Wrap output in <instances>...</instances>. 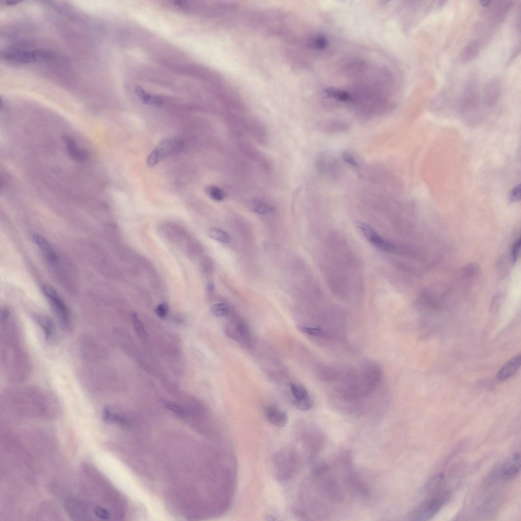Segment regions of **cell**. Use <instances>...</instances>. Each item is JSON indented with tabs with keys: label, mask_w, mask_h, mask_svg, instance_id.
Masks as SVG:
<instances>
[{
	"label": "cell",
	"mask_w": 521,
	"mask_h": 521,
	"mask_svg": "<svg viewBox=\"0 0 521 521\" xmlns=\"http://www.w3.org/2000/svg\"><path fill=\"white\" fill-rule=\"evenodd\" d=\"M132 317L134 329L138 335V337L142 340L145 339L146 334L145 328L141 321L138 319L135 313L133 314Z\"/></svg>",
	"instance_id": "obj_24"
},
{
	"label": "cell",
	"mask_w": 521,
	"mask_h": 521,
	"mask_svg": "<svg viewBox=\"0 0 521 521\" xmlns=\"http://www.w3.org/2000/svg\"><path fill=\"white\" fill-rule=\"evenodd\" d=\"M205 191L210 197L215 201L221 202L225 198V192L217 187L212 185V186L207 187Z\"/></svg>",
	"instance_id": "obj_21"
},
{
	"label": "cell",
	"mask_w": 521,
	"mask_h": 521,
	"mask_svg": "<svg viewBox=\"0 0 521 521\" xmlns=\"http://www.w3.org/2000/svg\"><path fill=\"white\" fill-rule=\"evenodd\" d=\"M521 355L518 354L509 360L500 370L496 377L500 380H504L513 376L520 367Z\"/></svg>",
	"instance_id": "obj_13"
},
{
	"label": "cell",
	"mask_w": 521,
	"mask_h": 521,
	"mask_svg": "<svg viewBox=\"0 0 521 521\" xmlns=\"http://www.w3.org/2000/svg\"><path fill=\"white\" fill-rule=\"evenodd\" d=\"M63 139L66 145L68 153L71 157L80 161H85L87 159V153L78 148L73 138L68 136H64Z\"/></svg>",
	"instance_id": "obj_14"
},
{
	"label": "cell",
	"mask_w": 521,
	"mask_h": 521,
	"mask_svg": "<svg viewBox=\"0 0 521 521\" xmlns=\"http://www.w3.org/2000/svg\"><path fill=\"white\" fill-rule=\"evenodd\" d=\"M521 456L516 454L508 457L502 464L501 475L504 480H511L515 478L521 470Z\"/></svg>",
	"instance_id": "obj_9"
},
{
	"label": "cell",
	"mask_w": 521,
	"mask_h": 521,
	"mask_svg": "<svg viewBox=\"0 0 521 521\" xmlns=\"http://www.w3.org/2000/svg\"><path fill=\"white\" fill-rule=\"evenodd\" d=\"M290 388L294 397L293 403L297 409L307 411L314 406V401L306 388L293 383L290 385Z\"/></svg>",
	"instance_id": "obj_7"
},
{
	"label": "cell",
	"mask_w": 521,
	"mask_h": 521,
	"mask_svg": "<svg viewBox=\"0 0 521 521\" xmlns=\"http://www.w3.org/2000/svg\"><path fill=\"white\" fill-rule=\"evenodd\" d=\"M163 158H161L156 149L150 154L147 159V164L150 167L156 165Z\"/></svg>",
	"instance_id": "obj_25"
},
{
	"label": "cell",
	"mask_w": 521,
	"mask_h": 521,
	"mask_svg": "<svg viewBox=\"0 0 521 521\" xmlns=\"http://www.w3.org/2000/svg\"><path fill=\"white\" fill-rule=\"evenodd\" d=\"M18 3H19V2H17V1H13V2H12V1H11V2H7L6 3V4H7V5H15V4H18Z\"/></svg>",
	"instance_id": "obj_33"
},
{
	"label": "cell",
	"mask_w": 521,
	"mask_h": 521,
	"mask_svg": "<svg viewBox=\"0 0 521 521\" xmlns=\"http://www.w3.org/2000/svg\"><path fill=\"white\" fill-rule=\"evenodd\" d=\"M482 43L480 39H473L463 50L460 60L463 63H468L476 58L480 53Z\"/></svg>",
	"instance_id": "obj_12"
},
{
	"label": "cell",
	"mask_w": 521,
	"mask_h": 521,
	"mask_svg": "<svg viewBox=\"0 0 521 521\" xmlns=\"http://www.w3.org/2000/svg\"><path fill=\"white\" fill-rule=\"evenodd\" d=\"M163 403L164 406L170 410L171 411L176 414L177 415L183 417L186 415L187 412L185 409L180 405L167 400H164Z\"/></svg>",
	"instance_id": "obj_23"
},
{
	"label": "cell",
	"mask_w": 521,
	"mask_h": 521,
	"mask_svg": "<svg viewBox=\"0 0 521 521\" xmlns=\"http://www.w3.org/2000/svg\"><path fill=\"white\" fill-rule=\"evenodd\" d=\"M483 17L490 29L502 24L513 6L512 1H481Z\"/></svg>",
	"instance_id": "obj_1"
},
{
	"label": "cell",
	"mask_w": 521,
	"mask_h": 521,
	"mask_svg": "<svg viewBox=\"0 0 521 521\" xmlns=\"http://www.w3.org/2000/svg\"><path fill=\"white\" fill-rule=\"evenodd\" d=\"M169 306L167 303H161L158 305L155 309V312L157 315L161 318H166L169 312Z\"/></svg>",
	"instance_id": "obj_26"
},
{
	"label": "cell",
	"mask_w": 521,
	"mask_h": 521,
	"mask_svg": "<svg viewBox=\"0 0 521 521\" xmlns=\"http://www.w3.org/2000/svg\"><path fill=\"white\" fill-rule=\"evenodd\" d=\"M236 330L240 336L244 338H248L250 335V331L246 324L239 323L236 326Z\"/></svg>",
	"instance_id": "obj_28"
},
{
	"label": "cell",
	"mask_w": 521,
	"mask_h": 521,
	"mask_svg": "<svg viewBox=\"0 0 521 521\" xmlns=\"http://www.w3.org/2000/svg\"><path fill=\"white\" fill-rule=\"evenodd\" d=\"M444 482V476L442 473L436 474L427 482L425 491L428 495L435 496L443 491Z\"/></svg>",
	"instance_id": "obj_16"
},
{
	"label": "cell",
	"mask_w": 521,
	"mask_h": 521,
	"mask_svg": "<svg viewBox=\"0 0 521 521\" xmlns=\"http://www.w3.org/2000/svg\"><path fill=\"white\" fill-rule=\"evenodd\" d=\"M502 85L499 79L494 78L485 85L483 91V101L487 106H492L501 96Z\"/></svg>",
	"instance_id": "obj_10"
},
{
	"label": "cell",
	"mask_w": 521,
	"mask_h": 521,
	"mask_svg": "<svg viewBox=\"0 0 521 521\" xmlns=\"http://www.w3.org/2000/svg\"><path fill=\"white\" fill-rule=\"evenodd\" d=\"M31 238L38 247L44 258L49 264L54 265L59 262V258L50 242L44 237L36 233H32Z\"/></svg>",
	"instance_id": "obj_8"
},
{
	"label": "cell",
	"mask_w": 521,
	"mask_h": 521,
	"mask_svg": "<svg viewBox=\"0 0 521 521\" xmlns=\"http://www.w3.org/2000/svg\"><path fill=\"white\" fill-rule=\"evenodd\" d=\"M94 513L97 518L102 520H108L110 517L108 511L101 507H96L95 508Z\"/></svg>",
	"instance_id": "obj_29"
},
{
	"label": "cell",
	"mask_w": 521,
	"mask_h": 521,
	"mask_svg": "<svg viewBox=\"0 0 521 521\" xmlns=\"http://www.w3.org/2000/svg\"><path fill=\"white\" fill-rule=\"evenodd\" d=\"M357 226L370 244L377 249L386 251H392L395 249L394 245L382 237L371 227L361 222L358 223Z\"/></svg>",
	"instance_id": "obj_6"
},
{
	"label": "cell",
	"mask_w": 521,
	"mask_h": 521,
	"mask_svg": "<svg viewBox=\"0 0 521 521\" xmlns=\"http://www.w3.org/2000/svg\"><path fill=\"white\" fill-rule=\"evenodd\" d=\"M6 61L17 64H28L34 62L48 60L49 52L45 51L13 50L4 53L2 56Z\"/></svg>",
	"instance_id": "obj_4"
},
{
	"label": "cell",
	"mask_w": 521,
	"mask_h": 521,
	"mask_svg": "<svg viewBox=\"0 0 521 521\" xmlns=\"http://www.w3.org/2000/svg\"><path fill=\"white\" fill-rule=\"evenodd\" d=\"M38 321L44 331L46 339L52 340L55 334V328L52 322L49 319L44 317H39Z\"/></svg>",
	"instance_id": "obj_18"
},
{
	"label": "cell",
	"mask_w": 521,
	"mask_h": 521,
	"mask_svg": "<svg viewBox=\"0 0 521 521\" xmlns=\"http://www.w3.org/2000/svg\"><path fill=\"white\" fill-rule=\"evenodd\" d=\"M207 234L211 238L224 244H228L231 241L229 235L225 231L218 228H211L208 229Z\"/></svg>",
	"instance_id": "obj_19"
},
{
	"label": "cell",
	"mask_w": 521,
	"mask_h": 521,
	"mask_svg": "<svg viewBox=\"0 0 521 521\" xmlns=\"http://www.w3.org/2000/svg\"><path fill=\"white\" fill-rule=\"evenodd\" d=\"M479 94L477 81L469 80L462 94L461 107L463 112L475 110L479 104Z\"/></svg>",
	"instance_id": "obj_5"
},
{
	"label": "cell",
	"mask_w": 521,
	"mask_h": 521,
	"mask_svg": "<svg viewBox=\"0 0 521 521\" xmlns=\"http://www.w3.org/2000/svg\"><path fill=\"white\" fill-rule=\"evenodd\" d=\"M343 158L345 162L353 168H358L359 165L353 156L348 152H344L343 154Z\"/></svg>",
	"instance_id": "obj_31"
},
{
	"label": "cell",
	"mask_w": 521,
	"mask_h": 521,
	"mask_svg": "<svg viewBox=\"0 0 521 521\" xmlns=\"http://www.w3.org/2000/svg\"><path fill=\"white\" fill-rule=\"evenodd\" d=\"M43 294L48 299L56 316L58 318L64 328H68L70 323V316L67 307L64 301L55 289L48 285L42 288Z\"/></svg>",
	"instance_id": "obj_3"
},
{
	"label": "cell",
	"mask_w": 521,
	"mask_h": 521,
	"mask_svg": "<svg viewBox=\"0 0 521 521\" xmlns=\"http://www.w3.org/2000/svg\"><path fill=\"white\" fill-rule=\"evenodd\" d=\"M266 419L272 425L284 427L288 423V416L283 410L274 406H269L265 410Z\"/></svg>",
	"instance_id": "obj_11"
},
{
	"label": "cell",
	"mask_w": 521,
	"mask_h": 521,
	"mask_svg": "<svg viewBox=\"0 0 521 521\" xmlns=\"http://www.w3.org/2000/svg\"><path fill=\"white\" fill-rule=\"evenodd\" d=\"M248 206L251 210L261 214L267 213L272 210L269 205L257 199L250 201Z\"/></svg>",
	"instance_id": "obj_20"
},
{
	"label": "cell",
	"mask_w": 521,
	"mask_h": 521,
	"mask_svg": "<svg viewBox=\"0 0 521 521\" xmlns=\"http://www.w3.org/2000/svg\"><path fill=\"white\" fill-rule=\"evenodd\" d=\"M211 310L212 314L218 318L227 316L230 312L229 307L224 303H219L213 305Z\"/></svg>",
	"instance_id": "obj_22"
},
{
	"label": "cell",
	"mask_w": 521,
	"mask_h": 521,
	"mask_svg": "<svg viewBox=\"0 0 521 521\" xmlns=\"http://www.w3.org/2000/svg\"><path fill=\"white\" fill-rule=\"evenodd\" d=\"M521 247V239H518L513 245L511 250V256L513 261L516 262L519 257Z\"/></svg>",
	"instance_id": "obj_30"
},
{
	"label": "cell",
	"mask_w": 521,
	"mask_h": 521,
	"mask_svg": "<svg viewBox=\"0 0 521 521\" xmlns=\"http://www.w3.org/2000/svg\"><path fill=\"white\" fill-rule=\"evenodd\" d=\"M450 492L443 491L432 497L416 509L412 515L413 520L427 521L434 517L449 500Z\"/></svg>",
	"instance_id": "obj_2"
},
{
	"label": "cell",
	"mask_w": 521,
	"mask_h": 521,
	"mask_svg": "<svg viewBox=\"0 0 521 521\" xmlns=\"http://www.w3.org/2000/svg\"><path fill=\"white\" fill-rule=\"evenodd\" d=\"M182 146V143L180 140L169 139L161 142L156 149L163 159L167 155L178 152Z\"/></svg>",
	"instance_id": "obj_15"
},
{
	"label": "cell",
	"mask_w": 521,
	"mask_h": 521,
	"mask_svg": "<svg viewBox=\"0 0 521 521\" xmlns=\"http://www.w3.org/2000/svg\"><path fill=\"white\" fill-rule=\"evenodd\" d=\"M301 331L311 335L321 336L324 334V332L320 329L309 328L305 326H300L298 328Z\"/></svg>",
	"instance_id": "obj_27"
},
{
	"label": "cell",
	"mask_w": 521,
	"mask_h": 521,
	"mask_svg": "<svg viewBox=\"0 0 521 521\" xmlns=\"http://www.w3.org/2000/svg\"><path fill=\"white\" fill-rule=\"evenodd\" d=\"M521 195V186L520 185H517L514 189H513L511 195L510 196V200L512 202H515L518 201L520 199Z\"/></svg>",
	"instance_id": "obj_32"
},
{
	"label": "cell",
	"mask_w": 521,
	"mask_h": 521,
	"mask_svg": "<svg viewBox=\"0 0 521 521\" xmlns=\"http://www.w3.org/2000/svg\"><path fill=\"white\" fill-rule=\"evenodd\" d=\"M67 511L72 518L77 520H83V518L88 517L86 508L82 504L75 501H69L66 503Z\"/></svg>",
	"instance_id": "obj_17"
}]
</instances>
